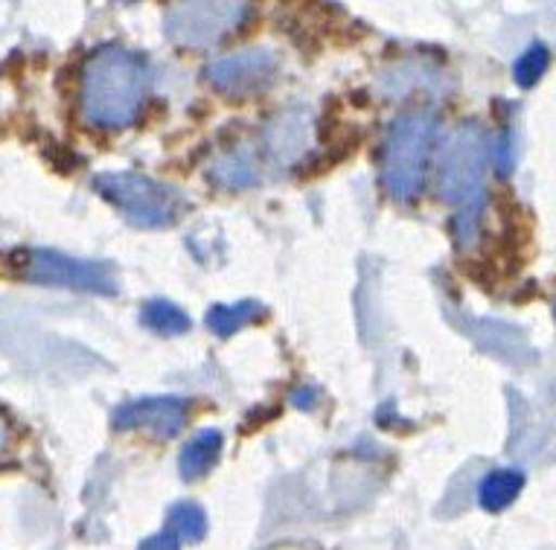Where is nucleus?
<instances>
[{
	"label": "nucleus",
	"instance_id": "nucleus-10",
	"mask_svg": "<svg viewBox=\"0 0 556 550\" xmlns=\"http://www.w3.org/2000/svg\"><path fill=\"white\" fill-rule=\"evenodd\" d=\"M222 432H201L195 434L181 451L178 469H181L184 481H199L216 466V460L222 455Z\"/></svg>",
	"mask_w": 556,
	"mask_h": 550
},
{
	"label": "nucleus",
	"instance_id": "nucleus-4",
	"mask_svg": "<svg viewBox=\"0 0 556 550\" xmlns=\"http://www.w3.org/2000/svg\"><path fill=\"white\" fill-rule=\"evenodd\" d=\"M93 190L114 204L137 228H164L178 219L181 195L173 187L137 172H105L97 175Z\"/></svg>",
	"mask_w": 556,
	"mask_h": 550
},
{
	"label": "nucleus",
	"instance_id": "nucleus-17",
	"mask_svg": "<svg viewBox=\"0 0 556 550\" xmlns=\"http://www.w3.org/2000/svg\"><path fill=\"white\" fill-rule=\"evenodd\" d=\"M315 399H318V396H315V391H309V387H303V391H298V394L292 396V402L298 405V408H303V411H309L312 405H315Z\"/></svg>",
	"mask_w": 556,
	"mask_h": 550
},
{
	"label": "nucleus",
	"instance_id": "nucleus-1",
	"mask_svg": "<svg viewBox=\"0 0 556 550\" xmlns=\"http://www.w3.org/2000/svg\"><path fill=\"white\" fill-rule=\"evenodd\" d=\"M152 71L147 59L109 44L88 59L83 74V114L97 129L131 126L149 97Z\"/></svg>",
	"mask_w": 556,
	"mask_h": 550
},
{
	"label": "nucleus",
	"instance_id": "nucleus-2",
	"mask_svg": "<svg viewBox=\"0 0 556 550\" xmlns=\"http://www.w3.org/2000/svg\"><path fill=\"white\" fill-rule=\"evenodd\" d=\"M438 119L429 111H408L393 119L382 149V187L393 202L410 204L426 187Z\"/></svg>",
	"mask_w": 556,
	"mask_h": 550
},
{
	"label": "nucleus",
	"instance_id": "nucleus-7",
	"mask_svg": "<svg viewBox=\"0 0 556 550\" xmlns=\"http://www.w3.org/2000/svg\"><path fill=\"white\" fill-rule=\"evenodd\" d=\"M190 417V402L178 396L137 399L114 411V429L123 432H152L155 437H175Z\"/></svg>",
	"mask_w": 556,
	"mask_h": 550
},
{
	"label": "nucleus",
	"instance_id": "nucleus-13",
	"mask_svg": "<svg viewBox=\"0 0 556 550\" xmlns=\"http://www.w3.org/2000/svg\"><path fill=\"white\" fill-rule=\"evenodd\" d=\"M143 323L157 335H184L192 327L190 318L169 300H149L143 306Z\"/></svg>",
	"mask_w": 556,
	"mask_h": 550
},
{
	"label": "nucleus",
	"instance_id": "nucleus-14",
	"mask_svg": "<svg viewBox=\"0 0 556 550\" xmlns=\"http://www.w3.org/2000/svg\"><path fill=\"white\" fill-rule=\"evenodd\" d=\"M166 527L178 539L201 541L204 533H207V515H204V510L199 504H192V501H178L169 510V515H166Z\"/></svg>",
	"mask_w": 556,
	"mask_h": 550
},
{
	"label": "nucleus",
	"instance_id": "nucleus-9",
	"mask_svg": "<svg viewBox=\"0 0 556 550\" xmlns=\"http://www.w3.org/2000/svg\"><path fill=\"white\" fill-rule=\"evenodd\" d=\"M265 146L271 152L274 161L280 164H294L298 157L306 155L309 149V117L303 111H292L274 123L265 135Z\"/></svg>",
	"mask_w": 556,
	"mask_h": 550
},
{
	"label": "nucleus",
	"instance_id": "nucleus-5",
	"mask_svg": "<svg viewBox=\"0 0 556 550\" xmlns=\"http://www.w3.org/2000/svg\"><path fill=\"white\" fill-rule=\"evenodd\" d=\"M248 0H175L166 12V36L184 47H213L245 21Z\"/></svg>",
	"mask_w": 556,
	"mask_h": 550
},
{
	"label": "nucleus",
	"instance_id": "nucleus-15",
	"mask_svg": "<svg viewBox=\"0 0 556 550\" xmlns=\"http://www.w3.org/2000/svg\"><path fill=\"white\" fill-rule=\"evenodd\" d=\"M547 59H551V53H547L545 44H530L525 53L519 55V62H516V82L521 85V88H533V85L545 76L547 71Z\"/></svg>",
	"mask_w": 556,
	"mask_h": 550
},
{
	"label": "nucleus",
	"instance_id": "nucleus-16",
	"mask_svg": "<svg viewBox=\"0 0 556 550\" xmlns=\"http://www.w3.org/2000/svg\"><path fill=\"white\" fill-rule=\"evenodd\" d=\"M140 550H178V536H173L169 530L157 533L152 539H147L140 545Z\"/></svg>",
	"mask_w": 556,
	"mask_h": 550
},
{
	"label": "nucleus",
	"instance_id": "nucleus-3",
	"mask_svg": "<svg viewBox=\"0 0 556 550\" xmlns=\"http://www.w3.org/2000/svg\"><path fill=\"white\" fill-rule=\"evenodd\" d=\"M493 140L478 123H460L440 149V199L446 204H481L483 175Z\"/></svg>",
	"mask_w": 556,
	"mask_h": 550
},
{
	"label": "nucleus",
	"instance_id": "nucleus-6",
	"mask_svg": "<svg viewBox=\"0 0 556 550\" xmlns=\"http://www.w3.org/2000/svg\"><path fill=\"white\" fill-rule=\"evenodd\" d=\"M27 266L21 268L27 280L45 285H62V289H76V292L114 294L117 280L114 271H109L100 263L88 259L64 257L59 251H27Z\"/></svg>",
	"mask_w": 556,
	"mask_h": 550
},
{
	"label": "nucleus",
	"instance_id": "nucleus-8",
	"mask_svg": "<svg viewBox=\"0 0 556 550\" xmlns=\"http://www.w3.org/2000/svg\"><path fill=\"white\" fill-rule=\"evenodd\" d=\"M207 76L216 88L228 93L263 91L277 76V62L268 50H245V53L213 62L207 67Z\"/></svg>",
	"mask_w": 556,
	"mask_h": 550
},
{
	"label": "nucleus",
	"instance_id": "nucleus-12",
	"mask_svg": "<svg viewBox=\"0 0 556 550\" xmlns=\"http://www.w3.org/2000/svg\"><path fill=\"white\" fill-rule=\"evenodd\" d=\"M265 315V306L256 300H239L233 306H213L207 312V327H211L219 338H230L239 330H245L256 323Z\"/></svg>",
	"mask_w": 556,
	"mask_h": 550
},
{
	"label": "nucleus",
	"instance_id": "nucleus-18",
	"mask_svg": "<svg viewBox=\"0 0 556 550\" xmlns=\"http://www.w3.org/2000/svg\"><path fill=\"white\" fill-rule=\"evenodd\" d=\"M7 446H10V422H7V417L0 413V458H3Z\"/></svg>",
	"mask_w": 556,
	"mask_h": 550
},
{
	"label": "nucleus",
	"instance_id": "nucleus-11",
	"mask_svg": "<svg viewBox=\"0 0 556 550\" xmlns=\"http://www.w3.org/2000/svg\"><path fill=\"white\" fill-rule=\"evenodd\" d=\"M525 486V475L516 472V469H495L481 481V507L490 510V513H498V510H507V507L516 501V496Z\"/></svg>",
	"mask_w": 556,
	"mask_h": 550
}]
</instances>
